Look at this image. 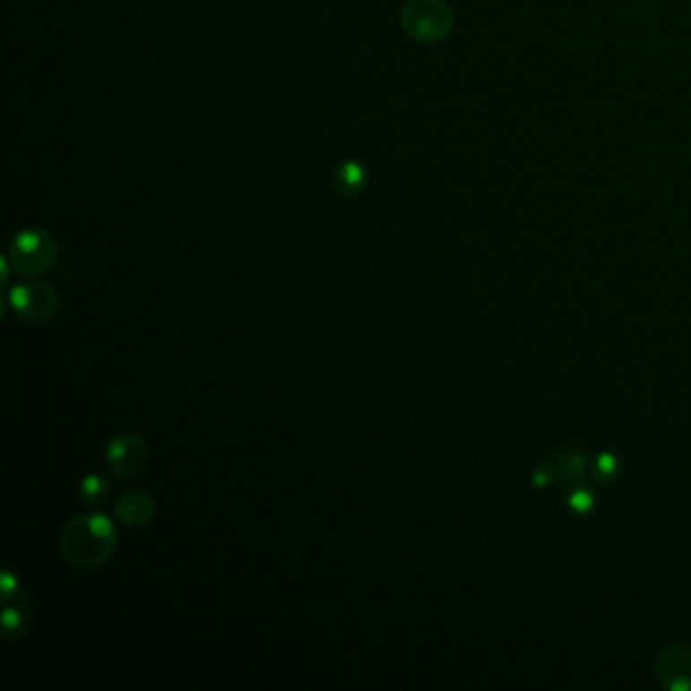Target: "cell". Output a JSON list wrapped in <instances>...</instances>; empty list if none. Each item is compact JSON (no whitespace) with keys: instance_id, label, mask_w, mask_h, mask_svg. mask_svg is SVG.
Segmentation results:
<instances>
[{"instance_id":"8fae6325","label":"cell","mask_w":691,"mask_h":691,"mask_svg":"<svg viewBox=\"0 0 691 691\" xmlns=\"http://www.w3.org/2000/svg\"><path fill=\"white\" fill-rule=\"evenodd\" d=\"M551 472H554V479H564L568 483H580L586 475V458L582 453H576V450H566V453H560L556 456L554 464H549Z\"/></svg>"},{"instance_id":"52a82bcc","label":"cell","mask_w":691,"mask_h":691,"mask_svg":"<svg viewBox=\"0 0 691 691\" xmlns=\"http://www.w3.org/2000/svg\"><path fill=\"white\" fill-rule=\"evenodd\" d=\"M154 515H157V501L144 491L124 493L114 505V517L122 525L132 527V530H141V527L149 525Z\"/></svg>"},{"instance_id":"30bf717a","label":"cell","mask_w":691,"mask_h":691,"mask_svg":"<svg viewBox=\"0 0 691 691\" xmlns=\"http://www.w3.org/2000/svg\"><path fill=\"white\" fill-rule=\"evenodd\" d=\"M367 183L363 167L355 160H347L335 170V187L345 197H357Z\"/></svg>"},{"instance_id":"4fadbf2b","label":"cell","mask_w":691,"mask_h":691,"mask_svg":"<svg viewBox=\"0 0 691 691\" xmlns=\"http://www.w3.org/2000/svg\"><path fill=\"white\" fill-rule=\"evenodd\" d=\"M568 505H570L572 511H576V514H580V515H586L594 509V493H590L588 488L576 487L568 495Z\"/></svg>"},{"instance_id":"5bb4252c","label":"cell","mask_w":691,"mask_h":691,"mask_svg":"<svg viewBox=\"0 0 691 691\" xmlns=\"http://www.w3.org/2000/svg\"><path fill=\"white\" fill-rule=\"evenodd\" d=\"M0 584H3V602L9 604L14 598H19L21 594V582L19 576L13 570H4L3 578H0Z\"/></svg>"},{"instance_id":"5b68a950","label":"cell","mask_w":691,"mask_h":691,"mask_svg":"<svg viewBox=\"0 0 691 691\" xmlns=\"http://www.w3.org/2000/svg\"><path fill=\"white\" fill-rule=\"evenodd\" d=\"M149 445L136 432H122L108 442L106 464L116 479H136L149 464Z\"/></svg>"},{"instance_id":"277c9868","label":"cell","mask_w":691,"mask_h":691,"mask_svg":"<svg viewBox=\"0 0 691 691\" xmlns=\"http://www.w3.org/2000/svg\"><path fill=\"white\" fill-rule=\"evenodd\" d=\"M6 305L13 308L22 323L48 324L56 321L59 313V297L53 286L41 281H29L13 286Z\"/></svg>"},{"instance_id":"9c48e42d","label":"cell","mask_w":691,"mask_h":691,"mask_svg":"<svg viewBox=\"0 0 691 691\" xmlns=\"http://www.w3.org/2000/svg\"><path fill=\"white\" fill-rule=\"evenodd\" d=\"M112 483L104 475L98 472H90L85 475L80 485H77V499L85 507H102V505L110 499Z\"/></svg>"},{"instance_id":"3957f363","label":"cell","mask_w":691,"mask_h":691,"mask_svg":"<svg viewBox=\"0 0 691 691\" xmlns=\"http://www.w3.org/2000/svg\"><path fill=\"white\" fill-rule=\"evenodd\" d=\"M6 258L11 262V268L21 276H41L57 260L56 238L41 228L22 229L13 238Z\"/></svg>"},{"instance_id":"8992f818","label":"cell","mask_w":691,"mask_h":691,"mask_svg":"<svg viewBox=\"0 0 691 691\" xmlns=\"http://www.w3.org/2000/svg\"><path fill=\"white\" fill-rule=\"evenodd\" d=\"M655 678L669 691H691V644H665L655 659Z\"/></svg>"},{"instance_id":"6da1fadb","label":"cell","mask_w":691,"mask_h":691,"mask_svg":"<svg viewBox=\"0 0 691 691\" xmlns=\"http://www.w3.org/2000/svg\"><path fill=\"white\" fill-rule=\"evenodd\" d=\"M59 556L75 570H96L118 549V531L110 517L80 514L69 519L57 540Z\"/></svg>"},{"instance_id":"7a4b0ae2","label":"cell","mask_w":691,"mask_h":691,"mask_svg":"<svg viewBox=\"0 0 691 691\" xmlns=\"http://www.w3.org/2000/svg\"><path fill=\"white\" fill-rule=\"evenodd\" d=\"M454 13L445 0H408L402 9V30L411 41L440 43L453 33Z\"/></svg>"},{"instance_id":"ba28073f","label":"cell","mask_w":691,"mask_h":691,"mask_svg":"<svg viewBox=\"0 0 691 691\" xmlns=\"http://www.w3.org/2000/svg\"><path fill=\"white\" fill-rule=\"evenodd\" d=\"M33 628V612L21 602L6 604L3 610V636L11 643L25 639Z\"/></svg>"},{"instance_id":"7c38bea8","label":"cell","mask_w":691,"mask_h":691,"mask_svg":"<svg viewBox=\"0 0 691 691\" xmlns=\"http://www.w3.org/2000/svg\"><path fill=\"white\" fill-rule=\"evenodd\" d=\"M618 472H620L618 461L609 453L598 456L592 464V477L598 480V483H612V480L618 477Z\"/></svg>"}]
</instances>
